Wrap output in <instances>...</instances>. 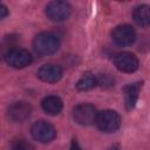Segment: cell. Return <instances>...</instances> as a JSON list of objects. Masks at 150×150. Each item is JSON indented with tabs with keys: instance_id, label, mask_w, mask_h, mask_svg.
Listing matches in <instances>:
<instances>
[{
	"instance_id": "obj_1",
	"label": "cell",
	"mask_w": 150,
	"mask_h": 150,
	"mask_svg": "<svg viewBox=\"0 0 150 150\" xmlns=\"http://www.w3.org/2000/svg\"><path fill=\"white\" fill-rule=\"evenodd\" d=\"M33 48L38 55L47 56L56 53L60 48V41L56 35L49 32L38 34L33 40Z\"/></svg>"
},
{
	"instance_id": "obj_2",
	"label": "cell",
	"mask_w": 150,
	"mask_h": 150,
	"mask_svg": "<svg viewBox=\"0 0 150 150\" xmlns=\"http://www.w3.org/2000/svg\"><path fill=\"white\" fill-rule=\"evenodd\" d=\"M121 123H122V120H121L120 114L110 109L98 112L97 120H96L97 128L102 132H105V134L115 132L116 130H118L121 127Z\"/></svg>"
},
{
	"instance_id": "obj_3",
	"label": "cell",
	"mask_w": 150,
	"mask_h": 150,
	"mask_svg": "<svg viewBox=\"0 0 150 150\" xmlns=\"http://www.w3.org/2000/svg\"><path fill=\"white\" fill-rule=\"evenodd\" d=\"M98 112L96 108L90 103H81L74 107L73 109V118L74 121L83 127H89L96 123Z\"/></svg>"
},
{
	"instance_id": "obj_4",
	"label": "cell",
	"mask_w": 150,
	"mask_h": 150,
	"mask_svg": "<svg viewBox=\"0 0 150 150\" xmlns=\"http://www.w3.org/2000/svg\"><path fill=\"white\" fill-rule=\"evenodd\" d=\"M4 57H5L6 63L9 67L16 68V69H21V68L29 66L32 63V60H33L30 53L27 49L19 48V47L8 49Z\"/></svg>"
},
{
	"instance_id": "obj_5",
	"label": "cell",
	"mask_w": 150,
	"mask_h": 150,
	"mask_svg": "<svg viewBox=\"0 0 150 150\" xmlns=\"http://www.w3.org/2000/svg\"><path fill=\"white\" fill-rule=\"evenodd\" d=\"M45 13L50 21L61 22L69 18V15L71 13V7L66 1L55 0V1H50L46 6Z\"/></svg>"
},
{
	"instance_id": "obj_6",
	"label": "cell",
	"mask_w": 150,
	"mask_h": 150,
	"mask_svg": "<svg viewBox=\"0 0 150 150\" xmlns=\"http://www.w3.org/2000/svg\"><path fill=\"white\" fill-rule=\"evenodd\" d=\"M30 134L33 138L40 143H49L56 137L55 128L46 121L35 122L30 128Z\"/></svg>"
},
{
	"instance_id": "obj_7",
	"label": "cell",
	"mask_w": 150,
	"mask_h": 150,
	"mask_svg": "<svg viewBox=\"0 0 150 150\" xmlns=\"http://www.w3.org/2000/svg\"><path fill=\"white\" fill-rule=\"evenodd\" d=\"M111 39L117 46L127 47L135 42L136 32H135L134 27L130 25H120L112 29Z\"/></svg>"
},
{
	"instance_id": "obj_8",
	"label": "cell",
	"mask_w": 150,
	"mask_h": 150,
	"mask_svg": "<svg viewBox=\"0 0 150 150\" xmlns=\"http://www.w3.org/2000/svg\"><path fill=\"white\" fill-rule=\"evenodd\" d=\"M114 64L122 73H134L138 69V59L129 52H121L114 56Z\"/></svg>"
},
{
	"instance_id": "obj_9",
	"label": "cell",
	"mask_w": 150,
	"mask_h": 150,
	"mask_svg": "<svg viewBox=\"0 0 150 150\" xmlns=\"http://www.w3.org/2000/svg\"><path fill=\"white\" fill-rule=\"evenodd\" d=\"M30 114H32V107L29 103L25 101H18L12 103L7 110L8 118L13 122H23L30 116Z\"/></svg>"
},
{
	"instance_id": "obj_10",
	"label": "cell",
	"mask_w": 150,
	"mask_h": 150,
	"mask_svg": "<svg viewBox=\"0 0 150 150\" xmlns=\"http://www.w3.org/2000/svg\"><path fill=\"white\" fill-rule=\"evenodd\" d=\"M62 74L63 73H62L61 67L57 64H53V63L42 66L38 71L39 79L47 83H56L57 81L61 80Z\"/></svg>"
},
{
	"instance_id": "obj_11",
	"label": "cell",
	"mask_w": 150,
	"mask_h": 150,
	"mask_svg": "<svg viewBox=\"0 0 150 150\" xmlns=\"http://www.w3.org/2000/svg\"><path fill=\"white\" fill-rule=\"evenodd\" d=\"M143 82H134L129 83L123 88V96H124V104L128 110L132 109L136 105V102L139 96V91L142 89Z\"/></svg>"
},
{
	"instance_id": "obj_12",
	"label": "cell",
	"mask_w": 150,
	"mask_h": 150,
	"mask_svg": "<svg viewBox=\"0 0 150 150\" xmlns=\"http://www.w3.org/2000/svg\"><path fill=\"white\" fill-rule=\"evenodd\" d=\"M41 107L43 109V111L48 115H57L61 112L62 108H63V103L62 100L56 96V95H48L46 96L42 102H41Z\"/></svg>"
},
{
	"instance_id": "obj_13",
	"label": "cell",
	"mask_w": 150,
	"mask_h": 150,
	"mask_svg": "<svg viewBox=\"0 0 150 150\" xmlns=\"http://www.w3.org/2000/svg\"><path fill=\"white\" fill-rule=\"evenodd\" d=\"M132 18L135 22L141 27L150 26V5L142 4L134 8Z\"/></svg>"
},
{
	"instance_id": "obj_14",
	"label": "cell",
	"mask_w": 150,
	"mask_h": 150,
	"mask_svg": "<svg viewBox=\"0 0 150 150\" xmlns=\"http://www.w3.org/2000/svg\"><path fill=\"white\" fill-rule=\"evenodd\" d=\"M97 86V76L90 71H86L76 83V88L80 91H87Z\"/></svg>"
},
{
	"instance_id": "obj_15",
	"label": "cell",
	"mask_w": 150,
	"mask_h": 150,
	"mask_svg": "<svg viewBox=\"0 0 150 150\" xmlns=\"http://www.w3.org/2000/svg\"><path fill=\"white\" fill-rule=\"evenodd\" d=\"M11 150H34V146L25 138H14L11 142Z\"/></svg>"
},
{
	"instance_id": "obj_16",
	"label": "cell",
	"mask_w": 150,
	"mask_h": 150,
	"mask_svg": "<svg viewBox=\"0 0 150 150\" xmlns=\"http://www.w3.org/2000/svg\"><path fill=\"white\" fill-rule=\"evenodd\" d=\"M114 83V80L110 77V75L108 74H100L97 76V84L102 88H108L111 87Z\"/></svg>"
},
{
	"instance_id": "obj_17",
	"label": "cell",
	"mask_w": 150,
	"mask_h": 150,
	"mask_svg": "<svg viewBox=\"0 0 150 150\" xmlns=\"http://www.w3.org/2000/svg\"><path fill=\"white\" fill-rule=\"evenodd\" d=\"M8 15V9L5 5H0V18L1 19H5L6 16Z\"/></svg>"
},
{
	"instance_id": "obj_18",
	"label": "cell",
	"mask_w": 150,
	"mask_h": 150,
	"mask_svg": "<svg viewBox=\"0 0 150 150\" xmlns=\"http://www.w3.org/2000/svg\"><path fill=\"white\" fill-rule=\"evenodd\" d=\"M69 150H82L80 144L76 142V139H73L71 141V144H70V149Z\"/></svg>"
},
{
	"instance_id": "obj_19",
	"label": "cell",
	"mask_w": 150,
	"mask_h": 150,
	"mask_svg": "<svg viewBox=\"0 0 150 150\" xmlns=\"http://www.w3.org/2000/svg\"><path fill=\"white\" fill-rule=\"evenodd\" d=\"M109 150H120V146L117 145V144H114L112 146H110V149Z\"/></svg>"
}]
</instances>
